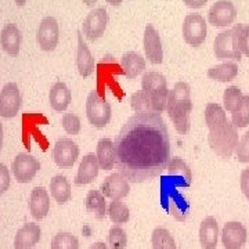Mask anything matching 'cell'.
Returning a JSON list of instances; mask_svg holds the SVG:
<instances>
[{"instance_id":"cell-1","label":"cell","mask_w":249,"mask_h":249,"mask_svg":"<svg viewBox=\"0 0 249 249\" xmlns=\"http://www.w3.org/2000/svg\"><path fill=\"white\" fill-rule=\"evenodd\" d=\"M116 169L127 181L142 183L168 168L170 139L160 114H136L116 136Z\"/></svg>"},{"instance_id":"cell-2","label":"cell","mask_w":249,"mask_h":249,"mask_svg":"<svg viewBox=\"0 0 249 249\" xmlns=\"http://www.w3.org/2000/svg\"><path fill=\"white\" fill-rule=\"evenodd\" d=\"M166 111L178 133L187 134L190 132V114L193 111V101L188 83L178 82L175 88L169 90Z\"/></svg>"},{"instance_id":"cell-3","label":"cell","mask_w":249,"mask_h":249,"mask_svg":"<svg viewBox=\"0 0 249 249\" xmlns=\"http://www.w3.org/2000/svg\"><path fill=\"white\" fill-rule=\"evenodd\" d=\"M208 142L211 150L220 158H230L238 147V133L237 127L227 119L223 124H216L209 129Z\"/></svg>"},{"instance_id":"cell-4","label":"cell","mask_w":249,"mask_h":249,"mask_svg":"<svg viewBox=\"0 0 249 249\" xmlns=\"http://www.w3.org/2000/svg\"><path fill=\"white\" fill-rule=\"evenodd\" d=\"M213 53L217 60L241 61V50L238 47V25L223 31L216 36L213 42Z\"/></svg>"},{"instance_id":"cell-5","label":"cell","mask_w":249,"mask_h":249,"mask_svg":"<svg viewBox=\"0 0 249 249\" xmlns=\"http://www.w3.org/2000/svg\"><path fill=\"white\" fill-rule=\"evenodd\" d=\"M86 116L90 124L97 129L106 127L111 121V106L96 90L90 91L86 98Z\"/></svg>"},{"instance_id":"cell-6","label":"cell","mask_w":249,"mask_h":249,"mask_svg":"<svg viewBox=\"0 0 249 249\" xmlns=\"http://www.w3.org/2000/svg\"><path fill=\"white\" fill-rule=\"evenodd\" d=\"M208 28L201 14H188L183 22V37L193 47H198L205 42Z\"/></svg>"},{"instance_id":"cell-7","label":"cell","mask_w":249,"mask_h":249,"mask_svg":"<svg viewBox=\"0 0 249 249\" xmlns=\"http://www.w3.org/2000/svg\"><path fill=\"white\" fill-rule=\"evenodd\" d=\"M60 29L54 17H45L36 31V42L43 52H53L58 45Z\"/></svg>"},{"instance_id":"cell-8","label":"cell","mask_w":249,"mask_h":249,"mask_svg":"<svg viewBox=\"0 0 249 249\" xmlns=\"http://www.w3.org/2000/svg\"><path fill=\"white\" fill-rule=\"evenodd\" d=\"M40 169V162L29 154H18L13 160L11 170L18 183H31Z\"/></svg>"},{"instance_id":"cell-9","label":"cell","mask_w":249,"mask_h":249,"mask_svg":"<svg viewBox=\"0 0 249 249\" xmlns=\"http://www.w3.org/2000/svg\"><path fill=\"white\" fill-rule=\"evenodd\" d=\"M21 104H22V97L17 83L13 82L6 83L0 91V116L6 119L17 116Z\"/></svg>"},{"instance_id":"cell-10","label":"cell","mask_w":249,"mask_h":249,"mask_svg":"<svg viewBox=\"0 0 249 249\" xmlns=\"http://www.w3.org/2000/svg\"><path fill=\"white\" fill-rule=\"evenodd\" d=\"M166 100L154 96L147 91H136L130 97V106L136 114H160L166 109Z\"/></svg>"},{"instance_id":"cell-11","label":"cell","mask_w":249,"mask_h":249,"mask_svg":"<svg viewBox=\"0 0 249 249\" xmlns=\"http://www.w3.org/2000/svg\"><path fill=\"white\" fill-rule=\"evenodd\" d=\"M108 24V13L104 7H98L90 11L88 17L83 21V34L85 36L94 42L98 37L104 35Z\"/></svg>"},{"instance_id":"cell-12","label":"cell","mask_w":249,"mask_h":249,"mask_svg":"<svg viewBox=\"0 0 249 249\" xmlns=\"http://www.w3.org/2000/svg\"><path fill=\"white\" fill-rule=\"evenodd\" d=\"M79 158V147L71 139H60L53 147V160L60 168H71Z\"/></svg>"},{"instance_id":"cell-13","label":"cell","mask_w":249,"mask_h":249,"mask_svg":"<svg viewBox=\"0 0 249 249\" xmlns=\"http://www.w3.org/2000/svg\"><path fill=\"white\" fill-rule=\"evenodd\" d=\"M237 17V9L231 0H217L208 11V21L214 27L231 25Z\"/></svg>"},{"instance_id":"cell-14","label":"cell","mask_w":249,"mask_h":249,"mask_svg":"<svg viewBox=\"0 0 249 249\" xmlns=\"http://www.w3.org/2000/svg\"><path fill=\"white\" fill-rule=\"evenodd\" d=\"M248 240V231L240 222H227L222 230V242L226 249H242Z\"/></svg>"},{"instance_id":"cell-15","label":"cell","mask_w":249,"mask_h":249,"mask_svg":"<svg viewBox=\"0 0 249 249\" xmlns=\"http://www.w3.org/2000/svg\"><path fill=\"white\" fill-rule=\"evenodd\" d=\"M144 52L148 61L158 65L163 61V50H162V42L158 31L154 25H147L144 29Z\"/></svg>"},{"instance_id":"cell-16","label":"cell","mask_w":249,"mask_h":249,"mask_svg":"<svg viewBox=\"0 0 249 249\" xmlns=\"http://www.w3.org/2000/svg\"><path fill=\"white\" fill-rule=\"evenodd\" d=\"M104 196L111 198V199H122L124 196H127L130 187H129V181L119 173H112L109 175L101 184V190H100Z\"/></svg>"},{"instance_id":"cell-17","label":"cell","mask_w":249,"mask_h":249,"mask_svg":"<svg viewBox=\"0 0 249 249\" xmlns=\"http://www.w3.org/2000/svg\"><path fill=\"white\" fill-rule=\"evenodd\" d=\"M142 90L168 101V80L160 72H145L142 79Z\"/></svg>"},{"instance_id":"cell-18","label":"cell","mask_w":249,"mask_h":249,"mask_svg":"<svg viewBox=\"0 0 249 249\" xmlns=\"http://www.w3.org/2000/svg\"><path fill=\"white\" fill-rule=\"evenodd\" d=\"M29 211L35 220H42L50 211V196L45 187H35L31 193Z\"/></svg>"},{"instance_id":"cell-19","label":"cell","mask_w":249,"mask_h":249,"mask_svg":"<svg viewBox=\"0 0 249 249\" xmlns=\"http://www.w3.org/2000/svg\"><path fill=\"white\" fill-rule=\"evenodd\" d=\"M98 170H100V165H98L97 155H94V154L85 155L80 160L79 169H78L76 178H75V184L85 186V184L93 183L97 178Z\"/></svg>"},{"instance_id":"cell-20","label":"cell","mask_w":249,"mask_h":249,"mask_svg":"<svg viewBox=\"0 0 249 249\" xmlns=\"http://www.w3.org/2000/svg\"><path fill=\"white\" fill-rule=\"evenodd\" d=\"M42 230L36 223H27L18 229L14 238V249H31L40 241Z\"/></svg>"},{"instance_id":"cell-21","label":"cell","mask_w":249,"mask_h":249,"mask_svg":"<svg viewBox=\"0 0 249 249\" xmlns=\"http://www.w3.org/2000/svg\"><path fill=\"white\" fill-rule=\"evenodd\" d=\"M0 45L4 53L11 57H17L21 47V31L16 24H7L1 29Z\"/></svg>"},{"instance_id":"cell-22","label":"cell","mask_w":249,"mask_h":249,"mask_svg":"<svg viewBox=\"0 0 249 249\" xmlns=\"http://www.w3.org/2000/svg\"><path fill=\"white\" fill-rule=\"evenodd\" d=\"M94 58L90 53L89 47L86 45V42L83 40L82 32L78 31V53H76V65H78V71L82 78H89L90 75L94 71Z\"/></svg>"},{"instance_id":"cell-23","label":"cell","mask_w":249,"mask_h":249,"mask_svg":"<svg viewBox=\"0 0 249 249\" xmlns=\"http://www.w3.org/2000/svg\"><path fill=\"white\" fill-rule=\"evenodd\" d=\"M219 240V224L212 216L205 217L199 226V242L204 249H216Z\"/></svg>"},{"instance_id":"cell-24","label":"cell","mask_w":249,"mask_h":249,"mask_svg":"<svg viewBox=\"0 0 249 249\" xmlns=\"http://www.w3.org/2000/svg\"><path fill=\"white\" fill-rule=\"evenodd\" d=\"M71 100V90L67 88V85L64 82H55L49 93V101L54 111H58V112L65 111L70 107Z\"/></svg>"},{"instance_id":"cell-25","label":"cell","mask_w":249,"mask_h":249,"mask_svg":"<svg viewBox=\"0 0 249 249\" xmlns=\"http://www.w3.org/2000/svg\"><path fill=\"white\" fill-rule=\"evenodd\" d=\"M121 67L127 79H136L145 70V60L142 54L127 52L121 58Z\"/></svg>"},{"instance_id":"cell-26","label":"cell","mask_w":249,"mask_h":249,"mask_svg":"<svg viewBox=\"0 0 249 249\" xmlns=\"http://www.w3.org/2000/svg\"><path fill=\"white\" fill-rule=\"evenodd\" d=\"M97 160L100 169L111 170L115 166L116 147L111 139H101L97 142Z\"/></svg>"},{"instance_id":"cell-27","label":"cell","mask_w":249,"mask_h":249,"mask_svg":"<svg viewBox=\"0 0 249 249\" xmlns=\"http://www.w3.org/2000/svg\"><path fill=\"white\" fill-rule=\"evenodd\" d=\"M166 170L169 172L173 183H176L178 186L190 187L193 176H191V170L187 166L184 160H181L180 158H172V160L168 163Z\"/></svg>"},{"instance_id":"cell-28","label":"cell","mask_w":249,"mask_h":249,"mask_svg":"<svg viewBox=\"0 0 249 249\" xmlns=\"http://www.w3.org/2000/svg\"><path fill=\"white\" fill-rule=\"evenodd\" d=\"M50 194L60 205H65L71 199V186L65 176L57 175L50 180Z\"/></svg>"},{"instance_id":"cell-29","label":"cell","mask_w":249,"mask_h":249,"mask_svg":"<svg viewBox=\"0 0 249 249\" xmlns=\"http://www.w3.org/2000/svg\"><path fill=\"white\" fill-rule=\"evenodd\" d=\"M86 211L89 213L94 214L98 220H103L107 213V204L106 196L98 190H90L86 196Z\"/></svg>"},{"instance_id":"cell-30","label":"cell","mask_w":249,"mask_h":249,"mask_svg":"<svg viewBox=\"0 0 249 249\" xmlns=\"http://www.w3.org/2000/svg\"><path fill=\"white\" fill-rule=\"evenodd\" d=\"M238 75V65L234 62H224L208 70V76L217 82H231Z\"/></svg>"},{"instance_id":"cell-31","label":"cell","mask_w":249,"mask_h":249,"mask_svg":"<svg viewBox=\"0 0 249 249\" xmlns=\"http://www.w3.org/2000/svg\"><path fill=\"white\" fill-rule=\"evenodd\" d=\"M107 213L109 219L115 224H124L129 222L130 219V211L127 205L122 202L121 199H112V202L108 206Z\"/></svg>"},{"instance_id":"cell-32","label":"cell","mask_w":249,"mask_h":249,"mask_svg":"<svg viewBox=\"0 0 249 249\" xmlns=\"http://www.w3.org/2000/svg\"><path fill=\"white\" fill-rule=\"evenodd\" d=\"M152 249H176V242L166 229L157 227L151 235Z\"/></svg>"},{"instance_id":"cell-33","label":"cell","mask_w":249,"mask_h":249,"mask_svg":"<svg viewBox=\"0 0 249 249\" xmlns=\"http://www.w3.org/2000/svg\"><path fill=\"white\" fill-rule=\"evenodd\" d=\"M224 121H227L226 109L216 103H209L205 108V124L208 129H212L213 126L223 124Z\"/></svg>"},{"instance_id":"cell-34","label":"cell","mask_w":249,"mask_h":249,"mask_svg":"<svg viewBox=\"0 0 249 249\" xmlns=\"http://www.w3.org/2000/svg\"><path fill=\"white\" fill-rule=\"evenodd\" d=\"M242 98L244 94L237 86H230L224 90V94H223V106L224 109L229 111V112H234L237 108L240 107V104L242 103Z\"/></svg>"},{"instance_id":"cell-35","label":"cell","mask_w":249,"mask_h":249,"mask_svg":"<svg viewBox=\"0 0 249 249\" xmlns=\"http://www.w3.org/2000/svg\"><path fill=\"white\" fill-rule=\"evenodd\" d=\"M231 124L238 129L249 126V94L244 96L240 107L231 114Z\"/></svg>"},{"instance_id":"cell-36","label":"cell","mask_w":249,"mask_h":249,"mask_svg":"<svg viewBox=\"0 0 249 249\" xmlns=\"http://www.w3.org/2000/svg\"><path fill=\"white\" fill-rule=\"evenodd\" d=\"M52 249H79V241L71 232H58L52 240Z\"/></svg>"},{"instance_id":"cell-37","label":"cell","mask_w":249,"mask_h":249,"mask_svg":"<svg viewBox=\"0 0 249 249\" xmlns=\"http://www.w3.org/2000/svg\"><path fill=\"white\" fill-rule=\"evenodd\" d=\"M108 244L111 249H124L127 244V235L122 227L112 226L108 232Z\"/></svg>"},{"instance_id":"cell-38","label":"cell","mask_w":249,"mask_h":249,"mask_svg":"<svg viewBox=\"0 0 249 249\" xmlns=\"http://www.w3.org/2000/svg\"><path fill=\"white\" fill-rule=\"evenodd\" d=\"M61 126L62 129L67 132L68 134H79L80 132V119L79 116L75 115V114H64L61 118Z\"/></svg>"},{"instance_id":"cell-39","label":"cell","mask_w":249,"mask_h":249,"mask_svg":"<svg viewBox=\"0 0 249 249\" xmlns=\"http://www.w3.org/2000/svg\"><path fill=\"white\" fill-rule=\"evenodd\" d=\"M237 160L241 163H247L249 162V130L241 137L238 147L235 150Z\"/></svg>"},{"instance_id":"cell-40","label":"cell","mask_w":249,"mask_h":249,"mask_svg":"<svg viewBox=\"0 0 249 249\" xmlns=\"http://www.w3.org/2000/svg\"><path fill=\"white\" fill-rule=\"evenodd\" d=\"M238 47L241 53L249 57V25L238 24Z\"/></svg>"},{"instance_id":"cell-41","label":"cell","mask_w":249,"mask_h":249,"mask_svg":"<svg viewBox=\"0 0 249 249\" xmlns=\"http://www.w3.org/2000/svg\"><path fill=\"white\" fill-rule=\"evenodd\" d=\"M10 172L4 163H0V196L4 194L10 187Z\"/></svg>"},{"instance_id":"cell-42","label":"cell","mask_w":249,"mask_h":249,"mask_svg":"<svg viewBox=\"0 0 249 249\" xmlns=\"http://www.w3.org/2000/svg\"><path fill=\"white\" fill-rule=\"evenodd\" d=\"M240 186L242 194H244L245 198L249 201V168H247V169H244L241 172Z\"/></svg>"},{"instance_id":"cell-43","label":"cell","mask_w":249,"mask_h":249,"mask_svg":"<svg viewBox=\"0 0 249 249\" xmlns=\"http://www.w3.org/2000/svg\"><path fill=\"white\" fill-rule=\"evenodd\" d=\"M206 1L208 0H183V3L190 9H201V7H204Z\"/></svg>"},{"instance_id":"cell-44","label":"cell","mask_w":249,"mask_h":249,"mask_svg":"<svg viewBox=\"0 0 249 249\" xmlns=\"http://www.w3.org/2000/svg\"><path fill=\"white\" fill-rule=\"evenodd\" d=\"M89 249H108V247L104 242H94L93 245H90Z\"/></svg>"},{"instance_id":"cell-45","label":"cell","mask_w":249,"mask_h":249,"mask_svg":"<svg viewBox=\"0 0 249 249\" xmlns=\"http://www.w3.org/2000/svg\"><path fill=\"white\" fill-rule=\"evenodd\" d=\"M3 142H4V134H3V124L0 122V152L3 148Z\"/></svg>"},{"instance_id":"cell-46","label":"cell","mask_w":249,"mask_h":249,"mask_svg":"<svg viewBox=\"0 0 249 249\" xmlns=\"http://www.w3.org/2000/svg\"><path fill=\"white\" fill-rule=\"evenodd\" d=\"M109 6H114V7H116V6H119L121 3H122V0H106Z\"/></svg>"},{"instance_id":"cell-47","label":"cell","mask_w":249,"mask_h":249,"mask_svg":"<svg viewBox=\"0 0 249 249\" xmlns=\"http://www.w3.org/2000/svg\"><path fill=\"white\" fill-rule=\"evenodd\" d=\"M86 6H89V7H91V6H94L96 3H97V0H82Z\"/></svg>"},{"instance_id":"cell-48","label":"cell","mask_w":249,"mask_h":249,"mask_svg":"<svg viewBox=\"0 0 249 249\" xmlns=\"http://www.w3.org/2000/svg\"><path fill=\"white\" fill-rule=\"evenodd\" d=\"M14 1H16V4H17L18 7H22L27 3V0H14Z\"/></svg>"}]
</instances>
